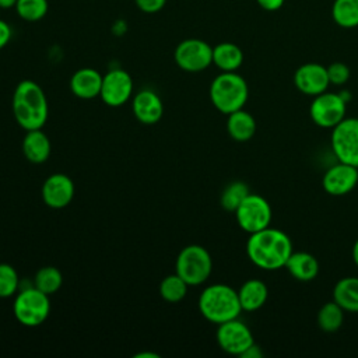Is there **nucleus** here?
<instances>
[{
    "label": "nucleus",
    "instance_id": "473e14b6",
    "mask_svg": "<svg viewBox=\"0 0 358 358\" xmlns=\"http://www.w3.org/2000/svg\"><path fill=\"white\" fill-rule=\"evenodd\" d=\"M13 35L11 27L4 20H0V50L10 42Z\"/></svg>",
    "mask_w": 358,
    "mask_h": 358
},
{
    "label": "nucleus",
    "instance_id": "6e6552de",
    "mask_svg": "<svg viewBox=\"0 0 358 358\" xmlns=\"http://www.w3.org/2000/svg\"><path fill=\"white\" fill-rule=\"evenodd\" d=\"M330 145L337 161L358 166V117H344L336 124Z\"/></svg>",
    "mask_w": 358,
    "mask_h": 358
},
{
    "label": "nucleus",
    "instance_id": "f03ea898",
    "mask_svg": "<svg viewBox=\"0 0 358 358\" xmlns=\"http://www.w3.org/2000/svg\"><path fill=\"white\" fill-rule=\"evenodd\" d=\"M11 106L17 123L27 131L42 129L48 120L46 95L41 85L32 80H22L17 84Z\"/></svg>",
    "mask_w": 358,
    "mask_h": 358
},
{
    "label": "nucleus",
    "instance_id": "9d476101",
    "mask_svg": "<svg viewBox=\"0 0 358 358\" xmlns=\"http://www.w3.org/2000/svg\"><path fill=\"white\" fill-rule=\"evenodd\" d=\"M347 102L338 92H322L316 95L309 106L313 123L323 129H333L345 117Z\"/></svg>",
    "mask_w": 358,
    "mask_h": 358
},
{
    "label": "nucleus",
    "instance_id": "f704fd0d",
    "mask_svg": "<svg viewBox=\"0 0 358 358\" xmlns=\"http://www.w3.org/2000/svg\"><path fill=\"white\" fill-rule=\"evenodd\" d=\"M241 357L242 358H262L263 357V351H262V348L256 343H253Z\"/></svg>",
    "mask_w": 358,
    "mask_h": 358
},
{
    "label": "nucleus",
    "instance_id": "ddd939ff",
    "mask_svg": "<svg viewBox=\"0 0 358 358\" xmlns=\"http://www.w3.org/2000/svg\"><path fill=\"white\" fill-rule=\"evenodd\" d=\"M358 185V166L337 162L327 168L322 178V186L331 196H344Z\"/></svg>",
    "mask_w": 358,
    "mask_h": 358
},
{
    "label": "nucleus",
    "instance_id": "f3484780",
    "mask_svg": "<svg viewBox=\"0 0 358 358\" xmlns=\"http://www.w3.org/2000/svg\"><path fill=\"white\" fill-rule=\"evenodd\" d=\"M102 85V74L91 67L77 70L70 78L71 92L81 99H92L99 96Z\"/></svg>",
    "mask_w": 358,
    "mask_h": 358
},
{
    "label": "nucleus",
    "instance_id": "b1692460",
    "mask_svg": "<svg viewBox=\"0 0 358 358\" xmlns=\"http://www.w3.org/2000/svg\"><path fill=\"white\" fill-rule=\"evenodd\" d=\"M331 18L341 28L358 27V0H334Z\"/></svg>",
    "mask_w": 358,
    "mask_h": 358
},
{
    "label": "nucleus",
    "instance_id": "c756f323",
    "mask_svg": "<svg viewBox=\"0 0 358 358\" xmlns=\"http://www.w3.org/2000/svg\"><path fill=\"white\" fill-rule=\"evenodd\" d=\"M20 278L17 270L7 263H0V298H8L18 289Z\"/></svg>",
    "mask_w": 358,
    "mask_h": 358
},
{
    "label": "nucleus",
    "instance_id": "6ab92c4d",
    "mask_svg": "<svg viewBox=\"0 0 358 358\" xmlns=\"http://www.w3.org/2000/svg\"><path fill=\"white\" fill-rule=\"evenodd\" d=\"M284 267L295 280L302 282L315 280L319 273L317 259L308 252H292Z\"/></svg>",
    "mask_w": 358,
    "mask_h": 358
},
{
    "label": "nucleus",
    "instance_id": "0eeeda50",
    "mask_svg": "<svg viewBox=\"0 0 358 358\" xmlns=\"http://www.w3.org/2000/svg\"><path fill=\"white\" fill-rule=\"evenodd\" d=\"M235 218L241 229L248 234L270 227L273 211L270 203L260 194L249 193L235 210Z\"/></svg>",
    "mask_w": 358,
    "mask_h": 358
},
{
    "label": "nucleus",
    "instance_id": "4be33fe9",
    "mask_svg": "<svg viewBox=\"0 0 358 358\" xmlns=\"http://www.w3.org/2000/svg\"><path fill=\"white\" fill-rule=\"evenodd\" d=\"M243 63L242 49L232 42H221L213 48V64L221 71H236Z\"/></svg>",
    "mask_w": 358,
    "mask_h": 358
},
{
    "label": "nucleus",
    "instance_id": "2f4dec72",
    "mask_svg": "<svg viewBox=\"0 0 358 358\" xmlns=\"http://www.w3.org/2000/svg\"><path fill=\"white\" fill-rule=\"evenodd\" d=\"M137 8L145 14H154L164 8L166 0H134Z\"/></svg>",
    "mask_w": 358,
    "mask_h": 358
},
{
    "label": "nucleus",
    "instance_id": "393cba45",
    "mask_svg": "<svg viewBox=\"0 0 358 358\" xmlns=\"http://www.w3.org/2000/svg\"><path fill=\"white\" fill-rule=\"evenodd\" d=\"M344 312L336 301L326 302L317 312V326L326 333L337 331L343 326Z\"/></svg>",
    "mask_w": 358,
    "mask_h": 358
},
{
    "label": "nucleus",
    "instance_id": "a878e982",
    "mask_svg": "<svg viewBox=\"0 0 358 358\" xmlns=\"http://www.w3.org/2000/svg\"><path fill=\"white\" fill-rule=\"evenodd\" d=\"M63 284V275L59 268L53 266H45L39 268L34 277V287L46 295H52L60 289Z\"/></svg>",
    "mask_w": 358,
    "mask_h": 358
},
{
    "label": "nucleus",
    "instance_id": "4468645a",
    "mask_svg": "<svg viewBox=\"0 0 358 358\" xmlns=\"http://www.w3.org/2000/svg\"><path fill=\"white\" fill-rule=\"evenodd\" d=\"M294 84L299 92L309 96H316L327 91L330 85L327 67L313 62L305 63L295 70Z\"/></svg>",
    "mask_w": 358,
    "mask_h": 358
},
{
    "label": "nucleus",
    "instance_id": "c9c22d12",
    "mask_svg": "<svg viewBox=\"0 0 358 358\" xmlns=\"http://www.w3.org/2000/svg\"><path fill=\"white\" fill-rule=\"evenodd\" d=\"M15 4H17V0H0V8H3V10L14 8Z\"/></svg>",
    "mask_w": 358,
    "mask_h": 358
},
{
    "label": "nucleus",
    "instance_id": "72a5a7b5",
    "mask_svg": "<svg viewBox=\"0 0 358 358\" xmlns=\"http://www.w3.org/2000/svg\"><path fill=\"white\" fill-rule=\"evenodd\" d=\"M256 1L266 11H277L282 7L285 0H256Z\"/></svg>",
    "mask_w": 358,
    "mask_h": 358
},
{
    "label": "nucleus",
    "instance_id": "39448f33",
    "mask_svg": "<svg viewBox=\"0 0 358 358\" xmlns=\"http://www.w3.org/2000/svg\"><path fill=\"white\" fill-rule=\"evenodd\" d=\"M213 271V259L201 245L185 246L176 257V273L189 284L206 282Z\"/></svg>",
    "mask_w": 358,
    "mask_h": 358
},
{
    "label": "nucleus",
    "instance_id": "2eb2a0df",
    "mask_svg": "<svg viewBox=\"0 0 358 358\" xmlns=\"http://www.w3.org/2000/svg\"><path fill=\"white\" fill-rule=\"evenodd\" d=\"M74 197V183L64 173H53L42 185L43 203L50 208H63Z\"/></svg>",
    "mask_w": 358,
    "mask_h": 358
},
{
    "label": "nucleus",
    "instance_id": "dca6fc26",
    "mask_svg": "<svg viewBox=\"0 0 358 358\" xmlns=\"http://www.w3.org/2000/svg\"><path fill=\"white\" fill-rule=\"evenodd\" d=\"M136 119L144 124L157 123L164 113V105L157 92L151 90H141L136 94L131 103Z\"/></svg>",
    "mask_w": 358,
    "mask_h": 358
},
{
    "label": "nucleus",
    "instance_id": "aec40b11",
    "mask_svg": "<svg viewBox=\"0 0 358 358\" xmlns=\"http://www.w3.org/2000/svg\"><path fill=\"white\" fill-rule=\"evenodd\" d=\"M239 302L242 306V310L246 312H255L260 309L267 298H268V288L266 282L257 278L246 280L238 289Z\"/></svg>",
    "mask_w": 358,
    "mask_h": 358
},
{
    "label": "nucleus",
    "instance_id": "f257e3e1",
    "mask_svg": "<svg viewBox=\"0 0 358 358\" xmlns=\"http://www.w3.org/2000/svg\"><path fill=\"white\" fill-rule=\"evenodd\" d=\"M294 252L291 238L281 229L267 227L249 234L246 255L249 260L262 270H278L285 266Z\"/></svg>",
    "mask_w": 358,
    "mask_h": 358
},
{
    "label": "nucleus",
    "instance_id": "20e7f679",
    "mask_svg": "<svg viewBox=\"0 0 358 358\" xmlns=\"http://www.w3.org/2000/svg\"><path fill=\"white\" fill-rule=\"evenodd\" d=\"M248 83L236 71H222L210 84L211 103L224 115L242 109L248 101Z\"/></svg>",
    "mask_w": 358,
    "mask_h": 358
},
{
    "label": "nucleus",
    "instance_id": "4c0bfd02",
    "mask_svg": "<svg viewBox=\"0 0 358 358\" xmlns=\"http://www.w3.org/2000/svg\"><path fill=\"white\" fill-rule=\"evenodd\" d=\"M136 357H137V358H140V357L143 358V357H158V355H157V354H152V352H140V354H137Z\"/></svg>",
    "mask_w": 358,
    "mask_h": 358
},
{
    "label": "nucleus",
    "instance_id": "c85d7f7f",
    "mask_svg": "<svg viewBox=\"0 0 358 358\" xmlns=\"http://www.w3.org/2000/svg\"><path fill=\"white\" fill-rule=\"evenodd\" d=\"M14 8L21 20L36 22L46 15L49 4L48 0H17Z\"/></svg>",
    "mask_w": 358,
    "mask_h": 358
},
{
    "label": "nucleus",
    "instance_id": "a211bd4d",
    "mask_svg": "<svg viewBox=\"0 0 358 358\" xmlns=\"http://www.w3.org/2000/svg\"><path fill=\"white\" fill-rule=\"evenodd\" d=\"M50 140L42 129L28 130L22 138L24 157L32 164H42L50 155Z\"/></svg>",
    "mask_w": 358,
    "mask_h": 358
},
{
    "label": "nucleus",
    "instance_id": "7c9ffc66",
    "mask_svg": "<svg viewBox=\"0 0 358 358\" xmlns=\"http://www.w3.org/2000/svg\"><path fill=\"white\" fill-rule=\"evenodd\" d=\"M329 81L333 85H344L350 78V69L343 62H334L327 66Z\"/></svg>",
    "mask_w": 358,
    "mask_h": 358
},
{
    "label": "nucleus",
    "instance_id": "bb28decb",
    "mask_svg": "<svg viewBox=\"0 0 358 358\" xmlns=\"http://www.w3.org/2000/svg\"><path fill=\"white\" fill-rule=\"evenodd\" d=\"M187 287L189 284L178 273L169 274L159 284V295L166 302L176 303L186 296Z\"/></svg>",
    "mask_w": 358,
    "mask_h": 358
},
{
    "label": "nucleus",
    "instance_id": "7ed1b4c3",
    "mask_svg": "<svg viewBox=\"0 0 358 358\" xmlns=\"http://www.w3.org/2000/svg\"><path fill=\"white\" fill-rule=\"evenodd\" d=\"M199 310L204 319L215 324L236 319L242 312L238 291L227 284H211L199 296Z\"/></svg>",
    "mask_w": 358,
    "mask_h": 358
},
{
    "label": "nucleus",
    "instance_id": "9b49d317",
    "mask_svg": "<svg viewBox=\"0 0 358 358\" xmlns=\"http://www.w3.org/2000/svg\"><path fill=\"white\" fill-rule=\"evenodd\" d=\"M215 336L221 350L231 355L241 357L255 343L250 329L238 317L218 324Z\"/></svg>",
    "mask_w": 358,
    "mask_h": 358
},
{
    "label": "nucleus",
    "instance_id": "412c9836",
    "mask_svg": "<svg viewBox=\"0 0 358 358\" xmlns=\"http://www.w3.org/2000/svg\"><path fill=\"white\" fill-rule=\"evenodd\" d=\"M257 129L255 117L246 112L243 108L228 115L227 119V131L231 138L235 141H248L250 140Z\"/></svg>",
    "mask_w": 358,
    "mask_h": 358
},
{
    "label": "nucleus",
    "instance_id": "423d86ee",
    "mask_svg": "<svg viewBox=\"0 0 358 358\" xmlns=\"http://www.w3.org/2000/svg\"><path fill=\"white\" fill-rule=\"evenodd\" d=\"M13 312L21 324L27 327H36L49 316V295L39 291L36 287L25 288L17 294L13 303Z\"/></svg>",
    "mask_w": 358,
    "mask_h": 358
},
{
    "label": "nucleus",
    "instance_id": "5701e85b",
    "mask_svg": "<svg viewBox=\"0 0 358 358\" xmlns=\"http://www.w3.org/2000/svg\"><path fill=\"white\" fill-rule=\"evenodd\" d=\"M333 301L345 312L358 313V277L340 278L333 288Z\"/></svg>",
    "mask_w": 358,
    "mask_h": 358
},
{
    "label": "nucleus",
    "instance_id": "f8f14e48",
    "mask_svg": "<svg viewBox=\"0 0 358 358\" xmlns=\"http://www.w3.org/2000/svg\"><path fill=\"white\" fill-rule=\"evenodd\" d=\"M133 92V80L130 74L123 69H112L102 76L101 99L108 106L124 105Z\"/></svg>",
    "mask_w": 358,
    "mask_h": 358
},
{
    "label": "nucleus",
    "instance_id": "e433bc0d",
    "mask_svg": "<svg viewBox=\"0 0 358 358\" xmlns=\"http://www.w3.org/2000/svg\"><path fill=\"white\" fill-rule=\"evenodd\" d=\"M351 256H352V260H354L355 266L358 267V238H357V241H355V242H354V245H352Z\"/></svg>",
    "mask_w": 358,
    "mask_h": 358
},
{
    "label": "nucleus",
    "instance_id": "1a4fd4ad",
    "mask_svg": "<svg viewBox=\"0 0 358 358\" xmlns=\"http://www.w3.org/2000/svg\"><path fill=\"white\" fill-rule=\"evenodd\" d=\"M175 63L187 73H199L213 64V48L203 39L187 38L173 52Z\"/></svg>",
    "mask_w": 358,
    "mask_h": 358
},
{
    "label": "nucleus",
    "instance_id": "cd10ccee",
    "mask_svg": "<svg viewBox=\"0 0 358 358\" xmlns=\"http://www.w3.org/2000/svg\"><path fill=\"white\" fill-rule=\"evenodd\" d=\"M249 186L242 180H234L228 183L220 197V204L224 210L229 213H235L243 199L249 194Z\"/></svg>",
    "mask_w": 358,
    "mask_h": 358
}]
</instances>
